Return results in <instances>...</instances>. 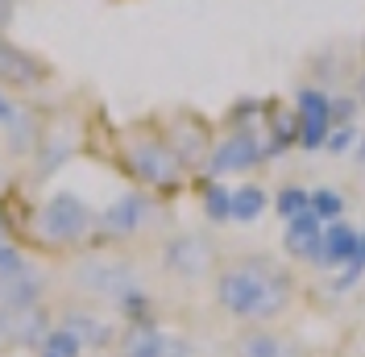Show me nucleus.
<instances>
[{"mask_svg": "<svg viewBox=\"0 0 365 357\" xmlns=\"http://www.w3.org/2000/svg\"><path fill=\"white\" fill-rule=\"evenodd\" d=\"M83 353H88V349H83L58 320H54V328L42 336V345L34 349V357H83Z\"/></svg>", "mask_w": 365, "mask_h": 357, "instance_id": "obj_19", "label": "nucleus"}, {"mask_svg": "<svg viewBox=\"0 0 365 357\" xmlns=\"http://www.w3.org/2000/svg\"><path fill=\"white\" fill-rule=\"evenodd\" d=\"M34 233L54 249H79V246H88L91 233H96V212L75 191H54L38 208Z\"/></svg>", "mask_w": 365, "mask_h": 357, "instance_id": "obj_3", "label": "nucleus"}, {"mask_svg": "<svg viewBox=\"0 0 365 357\" xmlns=\"http://www.w3.org/2000/svg\"><path fill=\"white\" fill-rule=\"evenodd\" d=\"M216 312L232 320L237 328H270L282 324L299 303V278L282 258L250 249L225 258L212 278Z\"/></svg>", "mask_w": 365, "mask_h": 357, "instance_id": "obj_1", "label": "nucleus"}, {"mask_svg": "<svg viewBox=\"0 0 365 357\" xmlns=\"http://www.w3.org/2000/svg\"><path fill=\"white\" fill-rule=\"evenodd\" d=\"M116 357H200L195 341L182 333L162 328L158 320L145 324H120V341H116Z\"/></svg>", "mask_w": 365, "mask_h": 357, "instance_id": "obj_7", "label": "nucleus"}, {"mask_svg": "<svg viewBox=\"0 0 365 357\" xmlns=\"http://www.w3.org/2000/svg\"><path fill=\"white\" fill-rule=\"evenodd\" d=\"M71 283L88 303H100L108 312L120 316V324H145L158 320L154 316V299L141 283V270L133 258L125 253H83L71 266Z\"/></svg>", "mask_w": 365, "mask_h": 357, "instance_id": "obj_2", "label": "nucleus"}, {"mask_svg": "<svg viewBox=\"0 0 365 357\" xmlns=\"http://www.w3.org/2000/svg\"><path fill=\"white\" fill-rule=\"evenodd\" d=\"M4 349H9V345H4V328H0V353H4Z\"/></svg>", "mask_w": 365, "mask_h": 357, "instance_id": "obj_30", "label": "nucleus"}, {"mask_svg": "<svg viewBox=\"0 0 365 357\" xmlns=\"http://www.w3.org/2000/svg\"><path fill=\"white\" fill-rule=\"evenodd\" d=\"M0 328L9 349H38L42 336L54 328V312L46 303H25V308H0Z\"/></svg>", "mask_w": 365, "mask_h": 357, "instance_id": "obj_11", "label": "nucleus"}, {"mask_svg": "<svg viewBox=\"0 0 365 357\" xmlns=\"http://www.w3.org/2000/svg\"><path fill=\"white\" fill-rule=\"evenodd\" d=\"M108 357H116V353H108Z\"/></svg>", "mask_w": 365, "mask_h": 357, "instance_id": "obj_31", "label": "nucleus"}, {"mask_svg": "<svg viewBox=\"0 0 365 357\" xmlns=\"http://www.w3.org/2000/svg\"><path fill=\"white\" fill-rule=\"evenodd\" d=\"M9 13H13V9H9V0H0V29L9 25Z\"/></svg>", "mask_w": 365, "mask_h": 357, "instance_id": "obj_28", "label": "nucleus"}, {"mask_svg": "<svg viewBox=\"0 0 365 357\" xmlns=\"http://www.w3.org/2000/svg\"><path fill=\"white\" fill-rule=\"evenodd\" d=\"M319 241H324V221L307 208L303 216L287 221V233H282V246L295 262H307V266H319Z\"/></svg>", "mask_w": 365, "mask_h": 357, "instance_id": "obj_13", "label": "nucleus"}, {"mask_svg": "<svg viewBox=\"0 0 365 357\" xmlns=\"http://www.w3.org/2000/svg\"><path fill=\"white\" fill-rule=\"evenodd\" d=\"M29 266V258L21 253V246H13V241H0V278H9V274H17V270Z\"/></svg>", "mask_w": 365, "mask_h": 357, "instance_id": "obj_24", "label": "nucleus"}, {"mask_svg": "<svg viewBox=\"0 0 365 357\" xmlns=\"http://www.w3.org/2000/svg\"><path fill=\"white\" fill-rule=\"evenodd\" d=\"M0 241H9V228H4V221H0Z\"/></svg>", "mask_w": 365, "mask_h": 357, "instance_id": "obj_29", "label": "nucleus"}, {"mask_svg": "<svg viewBox=\"0 0 365 357\" xmlns=\"http://www.w3.org/2000/svg\"><path fill=\"white\" fill-rule=\"evenodd\" d=\"M125 166L150 191H179V183L187 178L182 158L175 154V146L162 134H133L129 137L125 141Z\"/></svg>", "mask_w": 365, "mask_h": 357, "instance_id": "obj_4", "label": "nucleus"}, {"mask_svg": "<svg viewBox=\"0 0 365 357\" xmlns=\"http://www.w3.org/2000/svg\"><path fill=\"white\" fill-rule=\"evenodd\" d=\"M232 357H312V349L287 328H241L232 336Z\"/></svg>", "mask_w": 365, "mask_h": 357, "instance_id": "obj_12", "label": "nucleus"}, {"mask_svg": "<svg viewBox=\"0 0 365 357\" xmlns=\"http://www.w3.org/2000/svg\"><path fill=\"white\" fill-rule=\"evenodd\" d=\"M54 320H58L88 353H113L116 341H120V324H116L100 303H88V299H83V303H67Z\"/></svg>", "mask_w": 365, "mask_h": 357, "instance_id": "obj_8", "label": "nucleus"}, {"mask_svg": "<svg viewBox=\"0 0 365 357\" xmlns=\"http://www.w3.org/2000/svg\"><path fill=\"white\" fill-rule=\"evenodd\" d=\"M357 96H332V129L336 125H353V116H357Z\"/></svg>", "mask_w": 365, "mask_h": 357, "instance_id": "obj_25", "label": "nucleus"}, {"mask_svg": "<svg viewBox=\"0 0 365 357\" xmlns=\"http://www.w3.org/2000/svg\"><path fill=\"white\" fill-rule=\"evenodd\" d=\"M353 146H357V125H336V129L328 134V141H324L328 154H349Z\"/></svg>", "mask_w": 365, "mask_h": 357, "instance_id": "obj_23", "label": "nucleus"}, {"mask_svg": "<svg viewBox=\"0 0 365 357\" xmlns=\"http://www.w3.org/2000/svg\"><path fill=\"white\" fill-rule=\"evenodd\" d=\"M357 233L349 221H332L324 224V241H319V266L316 270H344L353 249H357Z\"/></svg>", "mask_w": 365, "mask_h": 357, "instance_id": "obj_15", "label": "nucleus"}, {"mask_svg": "<svg viewBox=\"0 0 365 357\" xmlns=\"http://www.w3.org/2000/svg\"><path fill=\"white\" fill-rule=\"evenodd\" d=\"M353 96H357V104H365V67L357 75V84H353Z\"/></svg>", "mask_w": 365, "mask_h": 357, "instance_id": "obj_27", "label": "nucleus"}, {"mask_svg": "<svg viewBox=\"0 0 365 357\" xmlns=\"http://www.w3.org/2000/svg\"><path fill=\"white\" fill-rule=\"evenodd\" d=\"M46 274L34 262L9 278H0V308H25V303H46Z\"/></svg>", "mask_w": 365, "mask_h": 357, "instance_id": "obj_14", "label": "nucleus"}, {"mask_svg": "<svg viewBox=\"0 0 365 357\" xmlns=\"http://www.w3.org/2000/svg\"><path fill=\"white\" fill-rule=\"evenodd\" d=\"M307 208H312V191L299 187V183H287V187L274 196V212H278L282 221H295V216H303Z\"/></svg>", "mask_w": 365, "mask_h": 357, "instance_id": "obj_20", "label": "nucleus"}, {"mask_svg": "<svg viewBox=\"0 0 365 357\" xmlns=\"http://www.w3.org/2000/svg\"><path fill=\"white\" fill-rule=\"evenodd\" d=\"M312 212H316L324 224L344 221V196L332 191V187H316V191H312Z\"/></svg>", "mask_w": 365, "mask_h": 357, "instance_id": "obj_21", "label": "nucleus"}, {"mask_svg": "<svg viewBox=\"0 0 365 357\" xmlns=\"http://www.w3.org/2000/svg\"><path fill=\"white\" fill-rule=\"evenodd\" d=\"M266 208H270V191L266 187H257V183L232 187V221L237 224H253Z\"/></svg>", "mask_w": 365, "mask_h": 357, "instance_id": "obj_17", "label": "nucleus"}, {"mask_svg": "<svg viewBox=\"0 0 365 357\" xmlns=\"http://www.w3.org/2000/svg\"><path fill=\"white\" fill-rule=\"evenodd\" d=\"M162 270L166 278H175L182 287H200L212 283L216 270H220V249L207 233H175L162 241Z\"/></svg>", "mask_w": 365, "mask_h": 357, "instance_id": "obj_5", "label": "nucleus"}, {"mask_svg": "<svg viewBox=\"0 0 365 357\" xmlns=\"http://www.w3.org/2000/svg\"><path fill=\"white\" fill-rule=\"evenodd\" d=\"M295 125H299V150L316 154L332 134V96L324 88H299L295 91Z\"/></svg>", "mask_w": 365, "mask_h": 357, "instance_id": "obj_10", "label": "nucleus"}, {"mask_svg": "<svg viewBox=\"0 0 365 357\" xmlns=\"http://www.w3.org/2000/svg\"><path fill=\"white\" fill-rule=\"evenodd\" d=\"M158 216V203L150 200L145 191H125V196H116L100 216H96V228H100V237H108V241H133L141 237L150 224Z\"/></svg>", "mask_w": 365, "mask_h": 357, "instance_id": "obj_9", "label": "nucleus"}, {"mask_svg": "<svg viewBox=\"0 0 365 357\" xmlns=\"http://www.w3.org/2000/svg\"><path fill=\"white\" fill-rule=\"evenodd\" d=\"M361 278H365V233H357V249H353L349 266L332 278V291H349V287H357Z\"/></svg>", "mask_w": 365, "mask_h": 357, "instance_id": "obj_22", "label": "nucleus"}, {"mask_svg": "<svg viewBox=\"0 0 365 357\" xmlns=\"http://www.w3.org/2000/svg\"><path fill=\"white\" fill-rule=\"evenodd\" d=\"M204 216L212 224L232 221V187H225L220 178H207L204 183Z\"/></svg>", "mask_w": 365, "mask_h": 357, "instance_id": "obj_18", "label": "nucleus"}, {"mask_svg": "<svg viewBox=\"0 0 365 357\" xmlns=\"http://www.w3.org/2000/svg\"><path fill=\"white\" fill-rule=\"evenodd\" d=\"M42 63L38 59H29L25 50H17L13 42H4L0 38V84H13V88H34V84H42Z\"/></svg>", "mask_w": 365, "mask_h": 357, "instance_id": "obj_16", "label": "nucleus"}, {"mask_svg": "<svg viewBox=\"0 0 365 357\" xmlns=\"http://www.w3.org/2000/svg\"><path fill=\"white\" fill-rule=\"evenodd\" d=\"M266 137L257 134L253 125H237L228 129L225 137L212 141V154H207V178H220L225 183L228 175H245L253 166L266 162Z\"/></svg>", "mask_w": 365, "mask_h": 357, "instance_id": "obj_6", "label": "nucleus"}, {"mask_svg": "<svg viewBox=\"0 0 365 357\" xmlns=\"http://www.w3.org/2000/svg\"><path fill=\"white\" fill-rule=\"evenodd\" d=\"M17 112H21V104L4 91V84H0V129H9L13 121H17Z\"/></svg>", "mask_w": 365, "mask_h": 357, "instance_id": "obj_26", "label": "nucleus"}]
</instances>
